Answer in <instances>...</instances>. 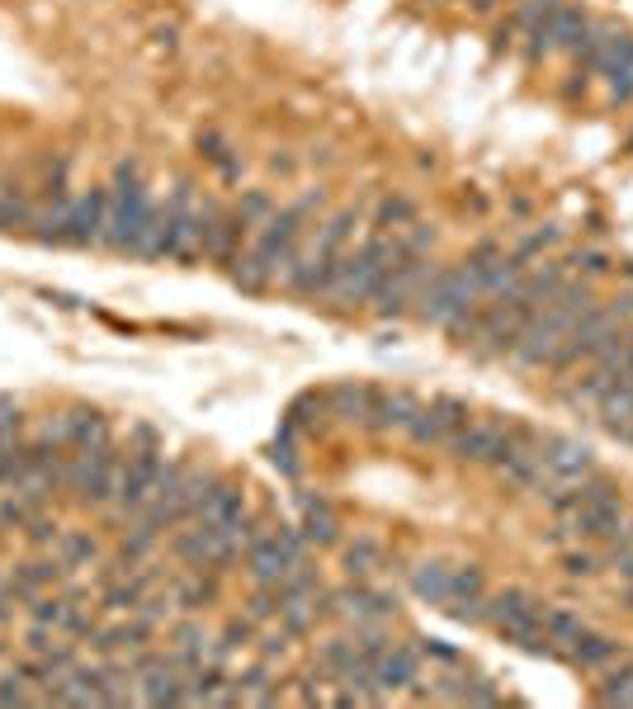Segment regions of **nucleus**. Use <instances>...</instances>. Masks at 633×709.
<instances>
[{"label": "nucleus", "mask_w": 633, "mask_h": 709, "mask_svg": "<svg viewBox=\"0 0 633 709\" xmlns=\"http://www.w3.org/2000/svg\"><path fill=\"white\" fill-rule=\"evenodd\" d=\"M402 256H407V246H402L397 233H374V237L360 246V251H345V256H341L336 275H331V284H326V298H336V308H364V304H374L383 275H388Z\"/></svg>", "instance_id": "f257e3e1"}, {"label": "nucleus", "mask_w": 633, "mask_h": 709, "mask_svg": "<svg viewBox=\"0 0 633 709\" xmlns=\"http://www.w3.org/2000/svg\"><path fill=\"white\" fill-rule=\"evenodd\" d=\"M350 227H355V208H341V213H331V218L316 227L312 242H298L293 265L284 275V284L298 298H322L326 294V284H331V275H336V265L345 256Z\"/></svg>", "instance_id": "f03ea898"}, {"label": "nucleus", "mask_w": 633, "mask_h": 709, "mask_svg": "<svg viewBox=\"0 0 633 709\" xmlns=\"http://www.w3.org/2000/svg\"><path fill=\"white\" fill-rule=\"evenodd\" d=\"M322 204H326V199H322V189H312V194H303V199H293V204H284V208H274L270 218L251 233V256H256L260 270L270 275V284L289 275L298 242H303L308 223L316 218V208H322Z\"/></svg>", "instance_id": "7ed1b4c3"}, {"label": "nucleus", "mask_w": 633, "mask_h": 709, "mask_svg": "<svg viewBox=\"0 0 633 709\" xmlns=\"http://www.w3.org/2000/svg\"><path fill=\"white\" fill-rule=\"evenodd\" d=\"M147 213H152V194L143 185V171L137 162H118L114 171V185H110V223H104V251H118V256H133L137 237L147 227Z\"/></svg>", "instance_id": "20e7f679"}, {"label": "nucleus", "mask_w": 633, "mask_h": 709, "mask_svg": "<svg viewBox=\"0 0 633 709\" xmlns=\"http://www.w3.org/2000/svg\"><path fill=\"white\" fill-rule=\"evenodd\" d=\"M482 304V279L473 265H439V270H430L426 279V289L416 294V322H426V327H439L445 331L449 327V317H459L464 308H478Z\"/></svg>", "instance_id": "39448f33"}, {"label": "nucleus", "mask_w": 633, "mask_h": 709, "mask_svg": "<svg viewBox=\"0 0 633 709\" xmlns=\"http://www.w3.org/2000/svg\"><path fill=\"white\" fill-rule=\"evenodd\" d=\"M118 469H123V454L114 450V440L100 450H66V492H72V502L85 511L114 506Z\"/></svg>", "instance_id": "423d86ee"}, {"label": "nucleus", "mask_w": 633, "mask_h": 709, "mask_svg": "<svg viewBox=\"0 0 633 709\" xmlns=\"http://www.w3.org/2000/svg\"><path fill=\"white\" fill-rule=\"evenodd\" d=\"M587 29H591V10L582 6V0H562V6L553 10V20L539 24L530 39H525V58H530V62H549V58H558V52L577 58Z\"/></svg>", "instance_id": "0eeeda50"}, {"label": "nucleus", "mask_w": 633, "mask_h": 709, "mask_svg": "<svg viewBox=\"0 0 633 709\" xmlns=\"http://www.w3.org/2000/svg\"><path fill=\"white\" fill-rule=\"evenodd\" d=\"M624 331V322L614 317V308L610 304H595L582 322H577L568 336H562V346H558V354L549 360V369H572V364H582V360H595L614 336Z\"/></svg>", "instance_id": "6e6552de"}, {"label": "nucleus", "mask_w": 633, "mask_h": 709, "mask_svg": "<svg viewBox=\"0 0 633 709\" xmlns=\"http://www.w3.org/2000/svg\"><path fill=\"white\" fill-rule=\"evenodd\" d=\"M162 473H166V454H162V450H143V445H133L128 454H123L114 506L123 511V516H137V511H143V506L152 502V492H156V483H162Z\"/></svg>", "instance_id": "1a4fd4ad"}, {"label": "nucleus", "mask_w": 633, "mask_h": 709, "mask_svg": "<svg viewBox=\"0 0 633 709\" xmlns=\"http://www.w3.org/2000/svg\"><path fill=\"white\" fill-rule=\"evenodd\" d=\"M430 256H402L388 275H383L378 284V294H374V312L378 317H402L407 308H416V294L426 289V279H430Z\"/></svg>", "instance_id": "9d476101"}, {"label": "nucleus", "mask_w": 633, "mask_h": 709, "mask_svg": "<svg viewBox=\"0 0 633 709\" xmlns=\"http://www.w3.org/2000/svg\"><path fill=\"white\" fill-rule=\"evenodd\" d=\"M170 233H166V256L170 260H199L204 256V233H199V204H195V185L180 181L170 189Z\"/></svg>", "instance_id": "9b49d317"}, {"label": "nucleus", "mask_w": 633, "mask_h": 709, "mask_svg": "<svg viewBox=\"0 0 633 709\" xmlns=\"http://www.w3.org/2000/svg\"><path fill=\"white\" fill-rule=\"evenodd\" d=\"M543 464H549V487L539 496H549L553 487H577L595 469V450L577 435H543Z\"/></svg>", "instance_id": "f8f14e48"}, {"label": "nucleus", "mask_w": 633, "mask_h": 709, "mask_svg": "<svg viewBox=\"0 0 633 709\" xmlns=\"http://www.w3.org/2000/svg\"><path fill=\"white\" fill-rule=\"evenodd\" d=\"M468 402L464 398H430V402H421V412L416 421L407 425V435L416 440V445H426V450H445L454 431L468 421Z\"/></svg>", "instance_id": "ddd939ff"}, {"label": "nucleus", "mask_w": 633, "mask_h": 709, "mask_svg": "<svg viewBox=\"0 0 633 709\" xmlns=\"http://www.w3.org/2000/svg\"><path fill=\"white\" fill-rule=\"evenodd\" d=\"M501 435H506V421L501 417H468L459 431H454V440H449L445 450L459 459V464L491 469V464H497V454H501Z\"/></svg>", "instance_id": "4468645a"}, {"label": "nucleus", "mask_w": 633, "mask_h": 709, "mask_svg": "<svg viewBox=\"0 0 633 709\" xmlns=\"http://www.w3.org/2000/svg\"><path fill=\"white\" fill-rule=\"evenodd\" d=\"M175 548V558H180L185 567H214V573H227L237 558L227 554V544H222V530L218 525H204V521H189L180 535L170 540Z\"/></svg>", "instance_id": "2eb2a0df"}, {"label": "nucleus", "mask_w": 633, "mask_h": 709, "mask_svg": "<svg viewBox=\"0 0 633 709\" xmlns=\"http://www.w3.org/2000/svg\"><path fill=\"white\" fill-rule=\"evenodd\" d=\"M416 412H421V398L412 393V388H374V398H369L364 431L397 435V431H407V425L416 421Z\"/></svg>", "instance_id": "dca6fc26"}, {"label": "nucleus", "mask_w": 633, "mask_h": 709, "mask_svg": "<svg viewBox=\"0 0 633 709\" xmlns=\"http://www.w3.org/2000/svg\"><path fill=\"white\" fill-rule=\"evenodd\" d=\"M104 223H110V189L72 194V233H66V246H104Z\"/></svg>", "instance_id": "f3484780"}, {"label": "nucleus", "mask_w": 633, "mask_h": 709, "mask_svg": "<svg viewBox=\"0 0 633 709\" xmlns=\"http://www.w3.org/2000/svg\"><path fill=\"white\" fill-rule=\"evenodd\" d=\"M331 606H336V615L355 619V625H383L388 615H397V596H383L374 587H364V582H350V587L331 592Z\"/></svg>", "instance_id": "a211bd4d"}, {"label": "nucleus", "mask_w": 633, "mask_h": 709, "mask_svg": "<svg viewBox=\"0 0 633 709\" xmlns=\"http://www.w3.org/2000/svg\"><path fill=\"white\" fill-rule=\"evenodd\" d=\"M246 516V492L241 483H232V477H218L214 473V483H208V492L199 496V511H195V521L204 525H237Z\"/></svg>", "instance_id": "6ab92c4d"}, {"label": "nucleus", "mask_w": 633, "mask_h": 709, "mask_svg": "<svg viewBox=\"0 0 633 709\" xmlns=\"http://www.w3.org/2000/svg\"><path fill=\"white\" fill-rule=\"evenodd\" d=\"M378 677V690L383 696H393V690H412L416 677H421V648L416 644H388L383 648V658L374 667Z\"/></svg>", "instance_id": "aec40b11"}, {"label": "nucleus", "mask_w": 633, "mask_h": 709, "mask_svg": "<svg viewBox=\"0 0 633 709\" xmlns=\"http://www.w3.org/2000/svg\"><path fill=\"white\" fill-rule=\"evenodd\" d=\"M298 511H303V535H308V544H316V548L341 544V516H336V506H331V496H322V492H298Z\"/></svg>", "instance_id": "412c9836"}, {"label": "nucleus", "mask_w": 633, "mask_h": 709, "mask_svg": "<svg viewBox=\"0 0 633 709\" xmlns=\"http://www.w3.org/2000/svg\"><path fill=\"white\" fill-rule=\"evenodd\" d=\"M595 412H601V425H605L614 440L633 445V374L614 379L605 393H601V402H595Z\"/></svg>", "instance_id": "4be33fe9"}, {"label": "nucleus", "mask_w": 633, "mask_h": 709, "mask_svg": "<svg viewBox=\"0 0 633 709\" xmlns=\"http://www.w3.org/2000/svg\"><path fill=\"white\" fill-rule=\"evenodd\" d=\"M137 700L143 705H185L189 700V681L162 658L156 667H147L143 677H137Z\"/></svg>", "instance_id": "5701e85b"}, {"label": "nucleus", "mask_w": 633, "mask_h": 709, "mask_svg": "<svg viewBox=\"0 0 633 709\" xmlns=\"http://www.w3.org/2000/svg\"><path fill=\"white\" fill-rule=\"evenodd\" d=\"M218 577H222V573H214V567H189V573L170 587L175 606L189 610V615H199V610H208V606H218Z\"/></svg>", "instance_id": "b1692460"}, {"label": "nucleus", "mask_w": 633, "mask_h": 709, "mask_svg": "<svg viewBox=\"0 0 633 709\" xmlns=\"http://www.w3.org/2000/svg\"><path fill=\"white\" fill-rule=\"evenodd\" d=\"M289 567H293V563L284 558V548H279L274 530H270V535H260L251 548H246V573H251L256 587H274V582L284 577Z\"/></svg>", "instance_id": "393cba45"}, {"label": "nucleus", "mask_w": 633, "mask_h": 709, "mask_svg": "<svg viewBox=\"0 0 633 709\" xmlns=\"http://www.w3.org/2000/svg\"><path fill=\"white\" fill-rule=\"evenodd\" d=\"M369 398H374V383H336V388H326V407H331V421H341L350 425V431H364V421H369Z\"/></svg>", "instance_id": "a878e982"}, {"label": "nucleus", "mask_w": 633, "mask_h": 709, "mask_svg": "<svg viewBox=\"0 0 633 709\" xmlns=\"http://www.w3.org/2000/svg\"><path fill=\"white\" fill-rule=\"evenodd\" d=\"M237 696H241V705H279L284 700V686H279V677H274V667L260 658V662H251L246 671H237Z\"/></svg>", "instance_id": "bb28decb"}, {"label": "nucleus", "mask_w": 633, "mask_h": 709, "mask_svg": "<svg viewBox=\"0 0 633 709\" xmlns=\"http://www.w3.org/2000/svg\"><path fill=\"white\" fill-rule=\"evenodd\" d=\"M62 573H66V567L58 563V554H52V558H33V563H20V567L10 573V592H14V600H20V606H29V600L39 596L48 582H58Z\"/></svg>", "instance_id": "cd10ccee"}, {"label": "nucleus", "mask_w": 633, "mask_h": 709, "mask_svg": "<svg viewBox=\"0 0 633 709\" xmlns=\"http://www.w3.org/2000/svg\"><path fill=\"white\" fill-rule=\"evenodd\" d=\"M449 577H454V567L445 558H421L412 567V596L426 600V606H445L449 600Z\"/></svg>", "instance_id": "c85d7f7f"}, {"label": "nucleus", "mask_w": 633, "mask_h": 709, "mask_svg": "<svg viewBox=\"0 0 633 709\" xmlns=\"http://www.w3.org/2000/svg\"><path fill=\"white\" fill-rule=\"evenodd\" d=\"M62 425H66V450H100V445H110V421H104L100 412H91V407L66 412Z\"/></svg>", "instance_id": "c756f323"}, {"label": "nucleus", "mask_w": 633, "mask_h": 709, "mask_svg": "<svg viewBox=\"0 0 633 709\" xmlns=\"http://www.w3.org/2000/svg\"><path fill=\"white\" fill-rule=\"evenodd\" d=\"M614 658H620V638L595 634V629H587V634L568 648V662H572V667H582V671H605Z\"/></svg>", "instance_id": "7c9ffc66"}, {"label": "nucleus", "mask_w": 633, "mask_h": 709, "mask_svg": "<svg viewBox=\"0 0 633 709\" xmlns=\"http://www.w3.org/2000/svg\"><path fill=\"white\" fill-rule=\"evenodd\" d=\"M156 629H147L143 625V619H128V625H110V629H95L91 634V644L104 653V658H114V653H128V658H133V653L137 648H147V638H152Z\"/></svg>", "instance_id": "2f4dec72"}, {"label": "nucleus", "mask_w": 633, "mask_h": 709, "mask_svg": "<svg viewBox=\"0 0 633 709\" xmlns=\"http://www.w3.org/2000/svg\"><path fill=\"white\" fill-rule=\"evenodd\" d=\"M341 567H345L350 582H369L383 567V544L374 535H355L341 548Z\"/></svg>", "instance_id": "473e14b6"}, {"label": "nucleus", "mask_w": 633, "mask_h": 709, "mask_svg": "<svg viewBox=\"0 0 633 709\" xmlns=\"http://www.w3.org/2000/svg\"><path fill=\"white\" fill-rule=\"evenodd\" d=\"M543 634L553 638L558 658H568V648L587 634V619L577 615V610H568V606H543Z\"/></svg>", "instance_id": "72a5a7b5"}, {"label": "nucleus", "mask_w": 633, "mask_h": 709, "mask_svg": "<svg viewBox=\"0 0 633 709\" xmlns=\"http://www.w3.org/2000/svg\"><path fill=\"white\" fill-rule=\"evenodd\" d=\"M33 199L20 181H0V233H14V227H33Z\"/></svg>", "instance_id": "f704fd0d"}, {"label": "nucleus", "mask_w": 633, "mask_h": 709, "mask_svg": "<svg viewBox=\"0 0 633 709\" xmlns=\"http://www.w3.org/2000/svg\"><path fill=\"white\" fill-rule=\"evenodd\" d=\"M58 563L66 567V573H76V567H91L100 558V540L91 535V530H62V540H58Z\"/></svg>", "instance_id": "c9c22d12"}, {"label": "nucleus", "mask_w": 633, "mask_h": 709, "mask_svg": "<svg viewBox=\"0 0 633 709\" xmlns=\"http://www.w3.org/2000/svg\"><path fill=\"white\" fill-rule=\"evenodd\" d=\"M284 421L293 425L298 435H303V431H322V425L331 421V407H326V393H316V388H312V393H298V398L289 402V412H284Z\"/></svg>", "instance_id": "e433bc0d"}, {"label": "nucleus", "mask_w": 633, "mask_h": 709, "mask_svg": "<svg viewBox=\"0 0 633 709\" xmlns=\"http://www.w3.org/2000/svg\"><path fill=\"white\" fill-rule=\"evenodd\" d=\"M199 156H204V162H214V166H218V175H222L227 185L241 181V156H237L232 147H227V137H222V133H199Z\"/></svg>", "instance_id": "4c0bfd02"}, {"label": "nucleus", "mask_w": 633, "mask_h": 709, "mask_svg": "<svg viewBox=\"0 0 633 709\" xmlns=\"http://www.w3.org/2000/svg\"><path fill=\"white\" fill-rule=\"evenodd\" d=\"M562 6V0H520L516 6V20L506 24L511 33H520V39H530V33L539 29V24H549L553 20V10Z\"/></svg>", "instance_id": "58836bf2"}, {"label": "nucleus", "mask_w": 633, "mask_h": 709, "mask_svg": "<svg viewBox=\"0 0 633 709\" xmlns=\"http://www.w3.org/2000/svg\"><path fill=\"white\" fill-rule=\"evenodd\" d=\"M412 223H416V199H407V194H388L378 204V233H402Z\"/></svg>", "instance_id": "ea45409f"}, {"label": "nucleus", "mask_w": 633, "mask_h": 709, "mask_svg": "<svg viewBox=\"0 0 633 709\" xmlns=\"http://www.w3.org/2000/svg\"><path fill=\"white\" fill-rule=\"evenodd\" d=\"M595 700L601 705H633V658L614 667L605 677V686H595Z\"/></svg>", "instance_id": "a19ab883"}, {"label": "nucleus", "mask_w": 633, "mask_h": 709, "mask_svg": "<svg viewBox=\"0 0 633 709\" xmlns=\"http://www.w3.org/2000/svg\"><path fill=\"white\" fill-rule=\"evenodd\" d=\"M468 596H487V573L478 563H459L449 577V600H468Z\"/></svg>", "instance_id": "79ce46f5"}, {"label": "nucleus", "mask_w": 633, "mask_h": 709, "mask_svg": "<svg viewBox=\"0 0 633 709\" xmlns=\"http://www.w3.org/2000/svg\"><path fill=\"white\" fill-rule=\"evenodd\" d=\"M232 213H237V218H241V223L256 233V227H260V223H266L270 213H274V199H270L266 189H246V194H241V204H237Z\"/></svg>", "instance_id": "37998d69"}, {"label": "nucleus", "mask_w": 633, "mask_h": 709, "mask_svg": "<svg viewBox=\"0 0 633 709\" xmlns=\"http://www.w3.org/2000/svg\"><path fill=\"white\" fill-rule=\"evenodd\" d=\"M208 638H214V634H208V629L199 625V619H180V625L170 629V644L180 648V653H204V648H208Z\"/></svg>", "instance_id": "c03bdc74"}, {"label": "nucleus", "mask_w": 633, "mask_h": 709, "mask_svg": "<svg viewBox=\"0 0 633 709\" xmlns=\"http://www.w3.org/2000/svg\"><path fill=\"white\" fill-rule=\"evenodd\" d=\"M62 610H66V600L62 596H33L29 600V625H48V629H58L62 634Z\"/></svg>", "instance_id": "a18cd8bd"}, {"label": "nucleus", "mask_w": 633, "mask_h": 709, "mask_svg": "<svg viewBox=\"0 0 633 709\" xmlns=\"http://www.w3.org/2000/svg\"><path fill=\"white\" fill-rule=\"evenodd\" d=\"M100 625H95V615L81 606V600H66V610H62V634L66 638H91Z\"/></svg>", "instance_id": "49530a36"}, {"label": "nucleus", "mask_w": 633, "mask_h": 709, "mask_svg": "<svg viewBox=\"0 0 633 709\" xmlns=\"http://www.w3.org/2000/svg\"><path fill=\"white\" fill-rule=\"evenodd\" d=\"M449 619H459V625H487V596H468V600H445Z\"/></svg>", "instance_id": "de8ad7c7"}, {"label": "nucleus", "mask_w": 633, "mask_h": 709, "mask_svg": "<svg viewBox=\"0 0 633 709\" xmlns=\"http://www.w3.org/2000/svg\"><path fill=\"white\" fill-rule=\"evenodd\" d=\"M24 435V412L14 398H0V445H20Z\"/></svg>", "instance_id": "09e8293b"}, {"label": "nucleus", "mask_w": 633, "mask_h": 709, "mask_svg": "<svg viewBox=\"0 0 633 709\" xmlns=\"http://www.w3.org/2000/svg\"><path fill=\"white\" fill-rule=\"evenodd\" d=\"M558 242H562V227H539V233H530V237H525V242L516 246V256H520L525 265H530L535 256H543V251H553Z\"/></svg>", "instance_id": "8fccbe9b"}, {"label": "nucleus", "mask_w": 633, "mask_h": 709, "mask_svg": "<svg viewBox=\"0 0 633 709\" xmlns=\"http://www.w3.org/2000/svg\"><path fill=\"white\" fill-rule=\"evenodd\" d=\"M459 705H501V690H497V681H491V677H468Z\"/></svg>", "instance_id": "3c124183"}, {"label": "nucleus", "mask_w": 633, "mask_h": 709, "mask_svg": "<svg viewBox=\"0 0 633 709\" xmlns=\"http://www.w3.org/2000/svg\"><path fill=\"white\" fill-rule=\"evenodd\" d=\"M279 615V592L274 587H256V596L246 600V619H256V625H266V619Z\"/></svg>", "instance_id": "603ef678"}, {"label": "nucleus", "mask_w": 633, "mask_h": 709, "mask_svg": "<svg viewBox=\"0 0 633 709\" xmlns=\"http://www.w3.org/2000/svg\"><path fill=\"white\" fill-rule=\"evenodd\" d=\"M24 535H29V544H39V548H43V544H52V548H58V540H62V525L52 521L48 511H39V516H33V521L24 525Z\"/></svg>", "instance_id": "864d4df0"}, {"label": "nucleus", "mask_w": 633, "mask_h": 709, "mask_svg": "<svg viewBox=\"0 0 633 709\" xmlns=\"http://www.w3.org/2000/svg\"><path fill=\"white\" fill-rule=\"evenodd\" d=\"M218 638H222V644L237 653V648H246V644H251V638H256V619H246V615H241V619H227Z\"/></svg>", "instance_id": "5fc2aeb1"}, {"label": "nucleus", "mask_w": 633, "mask_h": 709, "mask_svg": "<svg viewBox=\"0 0 633 709\" xmlns=\"http://www.w3.org/2000/svg\"><path fill=\"white\" fill-rule=\"evenodd\" d=\"M568 265H577V275H582V279H601V275H610V256H605V251H577Z\"/></svg>", "instance_id": "6e6d98bb"}, {"label": "nucleus", "mask_w": 633, "mask_h": 709, "mask_svg": "<svg viewBox=\"0 0 633 709\" xmlns=\"http://www.w3.org/2000/svg\"><path fill=\"white\" fill-rule=\"evenodd\" d=\"M605 85H610V104H620V110H624V104H633V62H624Z\"/></svg>", "instance_id": "4d7b16f0"}, {"label": "nucleus", "mask_w": 633, "mask_h": 709, "mask_svg": "<svg viewBox=\"0 0 633 709\" xmlns=\"http://www.w3.org/2000/svg\"><path fill=\"white\" fill-rule=\"evenodd\" d=\"M293 648V634L284 629V625H274L266 638H260V658H266V662H274V658H284V653Z\"/></svg>", "instance_id": "13d9d810"}, {"label": "nucleus", "mask_w": 633, "mask_h": 709, "mask_svg": "<svg viewBox=\"0 0 633 709\" xmlns=\"http://www.w3.org/2000/svg\"><path fill=\"white\" fill-rule=\"evenodd\" d=\"M33 696H29V686H24V677L20 671H6L0 677V705H29Z\"/></svg>", "instance_id": "bf43d9fd"}, {"label": "nucleus", "mask_w": 633, "mask_h": 709, "mask_svg": "<svg viewBox=\"0 0 633 709\" xmlns=\"http://www.w3.org/2000/svg\"><path fill=\"white\" fill-rule=\"evenodd\" d=\"M416 648H421V658H435V662H445V667L459 662V648H449L445 638H416Z\"/></svg>", "instance_id": "052dcab7"}, {"label": "nucleus", "mask_w": 633, "mask_h": 709, "mask_svg": "<svg viewBox=\"0 0 633 709\" xmlns=\"http://www.w3.org/2000/svg\"><path fill=\"white\" fill-rule=\"evenodd\" d=\"M562 573H568V577H591L595 573V558L587 554V548H582V554L572 548V554H562Z\"/></svg>", "instance_id": "680f3d73"}, {"label": "nucleus", "mask_w": 633, "mask_h": 709, "mask_svg": "<svg viewBox=\"0 0 633 709\" xmlns=\"http://www.w3.org/2000/svg\"><path fill=\"white\" fill-rule=\"evenodd\" d=\"M293 700L298 705H322V686H312V677H303V681H298V690H293Z\"/></svg>", "instance_id": "e2e57ef3"}, {"label": "nucleus", "mask_w": 633, "mask_h": 709, "mask_svg": "<svg viewBox=\"0 0 633 709\" xmlns=\"http://www.w3.org/2000/svg\"><path fill=\"white\" fill-rule=\"evenodd\" d=\"M501 6H506V0H468V10H473V14H497Z\"/></svg>", "instance_id": "0e129e2a"}, {"label": "nucleus", "mask_w": 633, "mask_h": 709, "mask_svg": "<svg viewBox=\"0 0 633 709\" xmlns=\"http://www.w3.org/2000/svg\"><path fill=\"white\" fill-rule=\"evenodd\" d=\"M454 6H468V0H454Z\"/></svg>", "instance_id": "69168bd1"}]
</instances>
